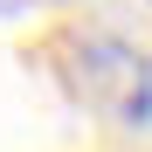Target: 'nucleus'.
<instances>
[{"mask_svg": "<svg viewBox=\"0 0 152 152\" xmlns=\"http://www.w3.org/2000/svg\"><path fill=\"white\" fill-rule=\"evenodd\" d=\"M76 76H83V97H90L104 118H118V124H152V69H145L138 48L97 35V42H83V56H76Z\"/></svg>", "mask_w": 152, "mask_h": 152, "instance_id": "obj_1", "label": "nucleus"}]
</instances>
